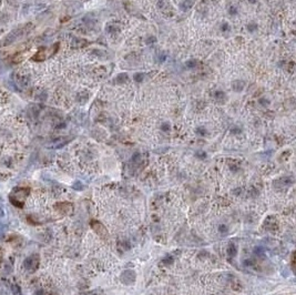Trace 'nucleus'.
Returning a JSON list of instances; mask_svg holds the SVG:
<instances>
[{
    "label": "nucleus",
    "instance_id": "1",
    "mask_svg": "<svg viewBox=\"0 0 296 295\" xmlns=\"http://www.w3.org/2000/svg\"><path fill=\"white\" fill-rule=\"evenodd\" d=\"M193 0H183L182 2H181V5H180V7H181V9H182L183 11H186V10H189V9L193 6Z\"/></svg>",
    "mask_w": 296,
    "mask_h": 295
},
{
    "label": "nucleus",
    "instance_id": "2",
    "mask_svg": "<svg viewBox=\"0 0 296 295\" xmlns=\"http://www.w3.org/2000/svg\"><path fill=\"white\" fill-rule=\"evenodd\" d=\"M244 88V82L243 81H240V80H237V81H234L233 82V90L234 91H237V92H240V91H242Z\"/></svg>",
    "mask_w": 296,
    "mask_h": 295
},
{
    "label": "nucleus",
    "instance_id": "3",
    "mask_svg": "<svg viewBox=\"0 0 296 295\" xmlns=\"http://www.w3.org/2000/svg\"><path fill=\"white\" fill-rule=\"evenodd\" d=\"M228 254L232 258V256H235L236 255V246L234 244H230L228 247Z\"/></svg>",
    "mask_w": 296,
    "mask_h": 295
},
{
    "label": "nucleus",
    "instance_id": "4",
    "mask_svg": "<svg viewBox=\"0 0 296 295\" xmlns=\"http://www.w3.org/2000/svg\"><path fill=\"white\" fill-rule=\"evenodd\" d=\"M128 80V75L127 73H120L118 77H116V81L119 83H123Z\"/></svg>",
    "mask_w": 296,
    "mask_h": 295
},
{
    "label": "nucleus",
    "instance_id": "5",
    "mask_svg": "<svg viewBox=\"0 0 296 295\" xmlns=\"http://www.w3.org/2000/svg\"><path fill=\"white\" fill-rule=\"evenodd\" d=\"M11 290H12L13 295H22L21 290H20V287H19L18 285L13 284L12 286H11Z\"/></svg>",
    "mask_w": 296,
    "mask_h": 295
},
{
    "label": "nucleus",
    "instance_id": "6",
    "mask_svg": "<svg viewBox=\"0 0 296 295\" xmlns=\"http://www.w3.org/2000/svg\"><path fill=\"white\" fill-rule=\"evenodd\" d=\"M107 31L110 32V33H114V32L119 31V27H115L113 26V24H109V26L107 27Z\"/></svg>",
    "mask_w": 296,
    "mask_h": 295
},
{
    "label": "nucleus",
    "instance_id": "7",
    "mask_svg": "<svg viewBox=\"0 0 296 295\" xmlns=\"http://www.w3.org/2000/svg\"><path fill=\"white\" fill-rule=\"evenodd\" d=\"M229 231V228L225 224H221V225L219 226V232L222 234H226V232Z\"/></svg>",
    "mask_w": 296,
    "mask_h": 295
},
{
    "label": "nucleus",
    "instance_id": "8",
    "mask_svg": "<svg viewBox=\"0 0 296 295\" xmlns=\"http://www.w3.org/2000/svg\"><path fill=\"white\" fill-rule=\"evenodd\" d=\"M143 79H144V75H143V73L137 72V73H135L134 75V80L135 81H137V82H141Z\"/></svg>",
    "mask_w": 296,
    "mask_h": 295
},
{
    "label": "nucleus",
    "instance_id": "9",
    "mask_svg": "<svg viewBox=\"0 0 296 295\" xmlns=\"http://www.w3.org/2000/svg\"><path fill=\"white\" fill-rule=\"evenodd\" d=\"M196 64H198L196 60H189V61H186V67L188 68H194V67H196Z\"/></svg>",
    "mask_w": 296,
    "mask_h": 295
},
{
    "label": "nucleus",
    "instance_id": "10",
    "mask_svg": "<svg viewBox=\"0 0 296 295\" xmlns=\"http://www.w3.org/2000/svg\"><path fill=\"white\" fill-rule=\"evenodd\" d=\"M224 97H225V94L222 92V91H216V92H215V98L216 99H222V98H224Z\"/></svg>",
    "mask_w": 296,
    "mask_h": 295
},
{
    "label": "nucleus",
    "instance_id": "11",
    "mask_svg": "<svg viewBox=\"0 0 296 295\" xmlns=\"http://www.w3.org/2000/svg\"><path fill=\"white\" fill-rule=\"evenodd\" d=\"M155 41H156V39H155V37H153V36H152V37H149L148 39H146V43H148V45L154 43Z\"/></svg>",
    "mask_w": 296,
    "mask_h": 295
},
{
    "label": "nucleus",
    "instance_id": "12",
    "mask_svg": "<svg viewBox=\"0 0 296 295\" xmlns=\"http://www.w3.org/2000/svg\"><path fill=\"white\" fill-rule=\"evenodd\" d=\"M255 253L256 254H261V253H264V249L262 246H256L255 247Z\"/></svg>",
    "mask_w": 296,
    "mask_h": 295
},
{
    "label": "nucleus",
    "instance_id": "13",
    "mask_svg": "<svg viewBox=\"0 0 296 295\" xmlns=\"http://www.w3.org/2000/svg\"><path fill=\"white\" fill-rule=\"evenodd\" d=\"M256 28H257V26L255 24H249V27H247L249 31H254V30L256 29Z\"/></svg>",
    "mask_w": 296,
    "mask_h": 295
},
{
    "label": "nucleus",
    "instance_id": "14",
    "mask_svg": "<svg viewBox=\"0 0 296 295\" xmlns=\"http://www.w3.org/2000/svg\"><path fill=\"white\" fill-rule=\"evenodd\" d=\"M161 129L163 131H169L170 130V124H169V123H163V124H162V127H161Z\"/></svg>",
    "mask_w": 296,
    "mask_h": 295
},
{
    "label": "nucleus",
    "instance_id": "15",
    "mask_svg": "<svg viewBox=\"0 0 296 295\" xmlns=\"http://www.w3.org/2000/svg\"><path fill=\"white\" fill-rule=\"evenodd\" d=\"M198 134H201V136H205L206 130H205V129H203V128H198Z\"/></svg>",
    "mask_w": 296,
    "mask_h": 295
},
{
    "label": "nucleus",
    "instance_id": "16",
    "mask_svg": "<svg viewBox=\"0 0 296 295\" xmlns=\"http://www.w3.org/2000/svg\"><path fill=\"white\" fill-rule=\"evenodd\" d=\"M236 12H237V9H236L235 7H231V8H230V13H231V15H235Z\"/></svg>",
    "mask_w": 296,
    "mask_h": 295
},
{
    "label": "nucleus",
    "instance_id": "17",
    "mask_svg": "<svg viewBox=\"0 0 296 295\" xmlns=\"http://www.w3.org/2000/svg\"><path fill=\"white\" fill-rule=\"evenodd\" d=\"M259 102H261L262 104H264V106H268V103H270V102L267 101V100H265V99H261V100H259Z\"/></svg>",
    "mask_w": 296,
    "mask_h": 295
},
{
    "label": "nucleus",
    "instance_id": "18",
    "mask_svg": "<svg viewBox=\"0 0 296 295\" xmlns=\"http://www.w3.org/2000/svg\"><path fill=\"white\" fill-rule=\"evenodd\" d=\"M198 157H201V158H205L206 157V154L204 153V152H198V154H196Z\"/></svg>",
    "mask_w": 296,
    "mask_h": 295
},
{
    "label": "nucleus",
    "instance_id": "19",
    "mask_svg": "<svg viewBox=\"0 0 296 295\" xmlns=\"http://www.w3.org/2000/svg\"><path fill=\"white\" fill-rule=\"evenodd\" d=\"M222 30H223V31H226V30H229V24H223Z\"/></svg>",
    "mask_w": 296,
    "mask_h": 295
},
{
    "label": "nucleus",
    "instance_id": "20",
    "mask_svg": "<svg viewBox=\"0 0 296 295\" xmlns=\"http://www.w3.org/2000/svg\"><path fill=\"white\" fill-rule=\"evenodd\" d=\"M244 264H245V265H252V264H253V262H252V261L246 260V261H244Z\"/></svg>",
    "mask_w": 296,
    "mask_h": 295
},
{
    "label": "nucleus",
    "instance_id": "21",
    "mask_svg": "<svg viewBox=\"0 0 296 295\" xmlns=\"http://www.w3.org/2000/svg\"><path fill=\"white\" fill-rule=\"evenodd\" d=\"M164 60H165V56L161 54V56H160V61H164Z\"/></svg>",
    "mask_w": 296,
    "mask_h": 295
},
{
    "label": "nucleus",
    "instance_id": "22",
    "mask_svg": "<svg viewBox=\"0 0 296 295\" xmlns=\"http://www.w3.org/2000/svg\"><path fill=\"white\" fill-rule=\"evenodd\" d=\"M249 1H250V2H255L256 0H249Z\"/></svg>",
    "mask_w": 296,
    "mask_h": 295
}]
</instances>
